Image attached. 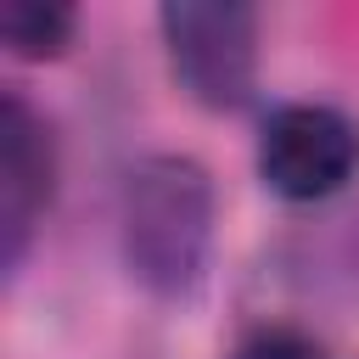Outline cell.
I'll use <instances>...</instances> for the list:
<instances>
[{"mask_svg":"<svg viewBox=\"0 0 359 359\" xmlns=\"http://www.w3.org/2000/svg\"><path fill=\"white\" fill-rule=\"evenodd\" d=\"M123 269L163 303L202 286L213 252V180L185 151H151L123 174L118 196Z\"/></svg>","mask_w":359,"mask_h":359,"instance_id":"cell-1","label":"cell"},{"mask_svg":"<svg viewBox=\"0 0 359 359\" xmlns=\"http://www.w3.org/2000/svg\"><path fill=\"white\" fill-rule=\"evenodd\" d=\"M174 84L208 107L236 112L258 84V11L241 0H168L157 11Z\"/></svg>","mask_w":359,"mask_h":359,"instance_id":"cell-2","label":"cell"},{"mask_svg":"<svg viewBox=\"0 0 359 359\" xmlns=\"http://www.w3.org/2000/svg\"><path fill=\"white\" fill-rule=\"evenodd\" d=\"M359 168V123L320 101H292L269 112L258 135V180L286 202H320L342 191Z\"/></svg>","mask_w":359,"mask_h":359,"instance_id":"cell-3","label":"cell"},{"mask_svg":"<svg viewBox=\"0 0 359 359\" xmlns=\"http://www.w3.org/2000/svg\"><path fill=\"white\" fill-rule=\"evenodd\" d=\"M56 196V140L50 123L17 95H0V264L17 269L45 208Z\"/></svg>","mask_w":359,"mask_h":359,"instance_id":"cell-4","label":"cell"},{"mask_svg":"<svg viewBox=\"0 0 359 359\" xmlns=\"http://www.w3.org/2000/svg\"><path fill=\"white\" fill-rule=\"evenodd\" d=\"M0 39L11 56H28V62L62 56L73 39V11L62 0H6L0 6Z\"/></svg>","mask_w":359,"mask_h":359,"instance_id":"cell-5","label":"cell"},{"mask_svg":"<svg viewBox=\"0 0 359 359\" xmlns=\"http://www.w3.org/2000/svg\"><path fill=\"white\" fill-rule=\"evenodd\" d=\"M230 359H320V348H314L303 331H292V325H264V331H252Z\"/></svg>","mask_w":359,"mask_h":359,"instance_id":"cell-6","label":"cell"}]
</instances>
